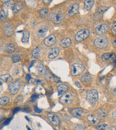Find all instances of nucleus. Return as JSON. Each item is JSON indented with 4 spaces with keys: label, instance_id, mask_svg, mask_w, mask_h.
Returning <instances> with one entry per match:
<instances>
[{
    "label": "nucleus",
    "instance_id": "ddd939ff",
    "mask_svg": "<svg viewBox=\"0 0 116 130\" xmlns=\"http://www.w3.org/2000/svg\"><path fill=\"white\" fill-rule=\"evenodd\" d=\"M56 42V38L54 35L51 34V35H49L48 37H46L44 41H43V43L46 46H52L53 45H54Z\"/></svg>",
    "mask_w": 116,
    "mask_h": 130
},
{
    "label": "nucleus",
    "instance_id": "0eeeda50",
    "mask_svg": "<svg viewBox=\"0 0 116 130\" xmlns=\"http://www.w3.org/2000/svg\"><path fill=\"white\" fill-rule=\"evenodd\" d=\"M21 82L19 81H16L14 82H12L9 85V90L11 94L14 95V94H16L19 92V90L21 89Z\"/></svg>",
    "mask_w": 116,
    "mask_h": 130
},
{
    "label": "nucleus",
    "instance_id": "dca6fc26",
    "mask_svg": "<svg viewBox=\"0 0 116 130\" xmlns=\"http://www.w3.org/2000/svg\"><path fill=\"white\" fill-rule=\"evenodd\" d=\"M71 43L72 41L70 38H64L60 42V45L63 48H66L71 45Z\"/></svg>",
    "mask_w": 116,
    "mask_h": 130
},
{
    "label": "nucleus",
    "instance_id": "8fccbe9b",
    "mask_svg": "<svg viewBox=\"0 0 116 130\" xmlns=\"http://www.w3.org/2000/svg\"><path fill=\"white\" fill-rule=\"evenodd\" d=\"M26 79H27V81H29V79H31V76L29 75V74H26Z\"/></svg>",
    "mask_w": 116,
    "mask_h": 130
},
{
    "label": "nucleus",
    "instance_id": "de8ad7c7",
    "mask_svg": "<svg viewBox=\"0 0 116 130\" xmlns=\"http://www.w3.org/2000/svg\"><path fill=\"white\" fill-rule=\"evenodd\" d=\"M113 46H114L115 48H116V38L113 41Z\"/></svg>",
    "mask_w": 116,
    "mask_h": 130
},
{
    "label": "nucleus",
    "instance_id": "6e6552de",
    "mask_svg": "<svg viewBox=\"0 0 116 130\" xmlns=\"http://www.w3.org/2000/svg\"><path fill=\"white\" fill-rule=\"evenodd\" d=\"M109 30V25L108 24H100L95 27V32L98 35H103L108 32Z\"/></svg>",
    "mask_w": 116,
    "mask_h": 130
},
{
    "label": "nucleus",
    "instance_id": "6ab92c4d",
    "mask_svg": "<svg viewBox=\"0 0 116 130\" xmlns=\"http://www.w3.org/2000/svg\"><path fill=\"white\" fill-rule=\"evenodd\" d=\"M107 9H108V7H100L98 9V11H96V13H95V18L96 20L99 19L101 17V16L103 15V14H104V12H105Z\"/></svg>",
    "mask_w": 116,
    "mask_h": 130
},
{
    "label": "nucleus",
    "instance_id": "bb28decb",
    "mask_svg": "<svg viewBox=\"0 0 116 130\" xmlns=\"http://www.w3.org/2000/svg\"><path fill=\"white\" fill-rule=\"evenodd\" d=\"M4 33L7 36L11 37L14 34V28L11 26H7L4 29Z\"/></svg>",
    "mask_w": 116,
    "mask_h": 130
},
{
    "label": "nucleus",
    "instance_id": "58836bf2",
    "mask_svg": "<svg viewBox=\"0 0 116 130\" xmlns=\"http://www.w3.org/2000/svg\"><path fill=\"white\" fill-rule=\"evenodd\" d=\"M38 97H39V96H38L37 94H33V95H32V96L31 98V102H32V103H33V102L38 98Z\"/></svg>",
    "mask_w": 116,
    "mask_h": 130
},
{
    "label": "nucleus",
    "instance_id": "a878e982",
    "mask_svg": "<svg viewBox=\"0 0 116 130\" xmlns=\"http://www.w3.org/2000/svg\"><path fill=\"white\" fill-rule=\"evenodd\" d=\"M14 50H15V45L14 44L9 43V44H7L6 45V48H5L6 52H7V53H12Z\"/></svg>",
    "mask_w": 116,
    "mask_h": 130
},
{
    "label": "nucleus",
    "instance_id": "9b49d317",
    "mask_svg": "<svg viewBox=\"0 0 116 130\" xmlns=\"http://www.w3.org/2000/svg\"><path fill=\"white\" fill-rule=\"evenodd\" d=\"M48 32V27L46 25H42L39 27L36 31V35L39 38H43L46 36Z\"/></svg>",
    "mask_w": 116,
    "mask_h": 130
},
{
    "label": "nucleus",
    "instance_id": "1a4fd4ad",
    "mask_svg": "<svg viewBox=\"0 0 116 130\" xmlns=\"http://www.w3.org/2000/svg\"><path fill=\"white\" fill-rule=\"evenodd\" d=\"M78 10H79V4L78 3H74L68 7L67 14L68 16H75L78 13Z\"/></svg>",
    "mask_w": 116,
    "mask_h": 130
},
{
    "label": "nucleus",
    "instance_id": "f257e3e1",
    "mask_svg": "<svg viewBox=\"0 0 116 130\" xmlns=\"http://www.w3.org/2000/svg\"><path fill=\"white\" fill-rule=\"evenodd\" d=\"M86 100L91 105L94 106L98 100V92L96 90H91L86 93Z\"/></svg>",
    "mask_w": 116,
    "mask_h": 130
},
{
    "label": "nucleus",
    "instance_id": "09e8293b",
    "mask_svg": "<svg viewBox=\"0 0 116 130\" xmlns=\"http://www.w3.org/2000/svg\"><path fill=\"white\" fill-rule=\"evenodd\" d=\"M109 130H116V126H113V127H110Z\"/></svg>",
    "mask_w": 116,
    "mask_h": 130
},
{
    "label": "nucleus",
    "instance_id": "c85d7f7f",
    "mask_svg": "<svg viewBox=\"0 0 116 130\" xmlns=\"http://www.w3.org/2000/svg\"><path fill=\"white\" fill-rule=\"evenodd\" d=\"M10 102V99L7 96H3L0 98V106H3L7 104Z\"/></svg>",
    "mask_w": 116,
    "mask_h": 130
},
{
    "label": "nucleus",
    "instance_id": "412c9836",
    "mask_svg": "<svg viewBox=\"0 0 116 130\" xmlns=\"http://www.w3.org/2000/svg\"><path fill=\"white\" fill-rule=\"evenodd\" d=\"M41 53H42V49L39 47H37L36 48H34L32 52V55L33 56V57L36 58V59H38L39 58L40 55H41Z\"/></svg>",
    "mask_w": 116,
    "mask_h": 130
},
{
    "label": "nucleus",
    "instance_id": "37998d69",
    "mask_svg": "<svg viewBox=\"0 0 116 130\" xmlns=\"http://www.w3.org/2000/svg\"><path fill=\"white\" fill-rule=\"evenodd\" d=\"M112 117H113V118L115 120H116V110L113 112V113H112Z\"/></svg>",
    "mask_w": 116,
    "mask_h": 130
},
{
    "label": "nucleus",
    "instance_id": "3c124183",
    "mask_svg": "<svg viewBox=\"0 0 116 130\" xmlns=\"http://www.w3.org/2000/svg\"><path fill=\"white\" fill-rule=\"evenodd\" d=\"M3 3H4V4H6V3H7L9 1H10L11 0H1Z\"/></svg>",
    "mask_w": 116,
    "mask_h": 130
},
{
    "label": "nucleus",
    "instance_id": "79ce46f5",
    "mask_svg": "<svg viewBox=\"0 0 116 130\" xmlns=\"http://www.w3.org/2000/svg\"><path fill=\"white\" fill-rule=\"evenodd\" d=\"M51 0H43V2L46 4V5H49Z\"/></svg>",
    "mask_w": 116,
    "mask_h": 130
},
{
    "label": "nucleus",
    "instance_id": "72a5a7b5",
    "mask_svg": "<svg viewBox=\"0 0 116 130\" xmlns=\"http://www.w3.org/2000/svg\"><path fill=\"white\" fill-rule=\"evenodd\" d=\"M107 127H108V124H100V125L96 127V130H105Z\"/></svg>",
    "mask_w": 116,
    "mask_h": 130
},
{
    "label": "nucleus",
    "instance_id": "b1692460",
    "mask_svg": "<svg viewBox=\"0 0 116 130\" xmlns=\"http://www.w3.org/2000/svg\"><path fill=\"white\" fill-rule=\"evenodd\" d=\"M13 78L12 76H11L9 74H3L0 76V81L1 82H9V81H12Z\"/></svg>",
    "mask_w": 116,
    "mask_h": 130
},
{
    "label": "nucleus",
    "instance_id": "cd10ccee",
    "mask_svg": "<svg viewBox=\"0 0 116 130\" xmlns=\"http://www.w3.org/2000/svg\"><path fill=\"white\" fill-rule=\"evenodd\" d=\"M36 72H38V73L42 74L45 72V66L42 63H39L36 67Z\"/></svg>",
    "mask_w": 116,
    "mask_h": 130
},
{
    "label": "nucleus",
    "instance_id": "f704fd0d",
    "mask_svg": "<svg viewBox=\"0 0 116 130\" xmlns=\"http://www.w3.org/2000/svg\"><path fill=\"white\" fill-rule=\"evenodd\" d=\"M85 127L83 124H76L74 127V130H85Z\"/></svg>",
    "mask_w": 116,
    "mask_h": 130
},
{
    "label": "nucleus",
    "instance_id": "5701e85b",
    "mask_svg": "<svg viewBox=\"0 0 116 130\" xmlns=\"http://www.w3.org/2000/svg\"><path fill=\"white\" fill-rule=\"evenodd\" d=\"M67 89H68V87H67V86L66 84H63V83L60 84L58 86V88H57V91H58V96L62 95L63 93H65V92L66 91Z\"/></svg>",
    "mask_w": 116,
    "mask_h": 130
},
{
    "label": "nucleus",
    "instance_id": "4c0bfd02",
    "mask_svg": "<svg viewBox=\"0 0 116 130\" xmlns=\"http://www.w3.org/2000/svg\"><path fill=\"white\" fill-rule=\"evenodd\" d=\"M110 31H111V33L116 35V24H114L112 25L111 27V29H110Z\"/></svg>",
    "mask_w": 116,
    "mask_h": 130
},
{
    "label": "nucleus",
    "instance_id": "c756f323",
    "mask_svg": "<svg viewBox=\"0 0 116 130\" xmlns=\"http://www.w3.org/2000/svg\"><path fill=\"white\" fill-rule=\"evenodd\" d=\"M48 14H49V10H48V8H42L39 11V15L43 18H46V16H48Z\"/></svg>",
    "mask_w": 116,
    "mask_h": 130
},
{
    "label": "nucleus",
    "instance_id": "4468645a",
    "mask_svg": "<svg viewBox=\"0 0 116 130\" xmlns=\"http://www.w3.org/2000/svg\"><path fill=\"white\" fill-rule=\"evenodd\" d=\"M59 53H60V49L58 48V47H53L49 50L48 57L49 59H55V58L58 57Z\"/></svg>",
    "mask_w": 116,
    "mask_h": 130
},
{
    "label": "nucleus",
    "instance_id": "aec40b11",
    "mask_svg": "<svg viewBox=\"0 0 116 130\" xmlns=\"http://www.w3.org/2000/svg\"><path fill=\"white\" fill-rule=\"evenodd\" d=\"M93 5H94L93 0H85L84 1V8L88 11H90L91 10Z\"/></svg>",
    "mask_w": 116,
    "mask_h": 130
},
{
    "label": "nucleus",
    "instance_id": "c03bdc74",
    "mask_svg": "<svg viewBox=\"0 0 116 130\" xmlns=\"http://www.w3.org/2000/svg\"><path fill=\"white\" fill-rule=\"evenodd\" d=\"M21 110V107H16L15 109H14V110H13V114L16 113H17L19 110Z\"/></svg>",
    "mask_w": 116,
    "mask_h": 130
},
{
    "label": "nucleus",
    "instance_id": "20e7f679",
    "mask_svg": "<svg viewBox=\"0 0 116 130\" xmlns=\"http://www.w3.org/2000/svg\"><path fill=\"white\" fill-rule=\"evenodd\" d=\"M74 100V96L71 92H65V93L59 99V102L64 106L69 105Z\"/></svg>",
    "mask_w": 116,
    "mask_h": 130
},
{
    "label": "nucleus",
    "instance_id": "393cba45",
    "mask_svg": "<svg viewBox=\"0 0 116 130\" xmlns=\"http://www.w3.org/2000/svg\"><path fill=\"white\" fill-rule=\"evenodd\" d=\"M29 37H30V33L28 31H24L23 32V35H22V38H21V42L26 43L28 42L29 40Z\"/></svg>",
    "mask_w": 116,
    "mask_h": 130
},
{
    "label": "nucleus",
    "instance_id": "ea45409f",
    "mask_svg": "<svg viewBox=\"0 0 116 130\" xmlns=\"http://www.w3.org/2000/svg\"><path fill=\"white\" fill-rule=\"evenodd\" d=\"M34 111H35V113H42V110L39 109L37 106H35V107H34Z\"/></svg>",
    "mask_w": 116,
    "mask_h": 130
},
{
    "label": "nucleus",
    "instance_id": "f8f14e48",
    "mask_svg": "<svg viewBox=\"0 0 116 130\" xmlns=\"http://www.w3.org/2000/svg\"><path fill=\"white\" fill-rule=\"evenodd\" d=\"M47 117L48 120L54 126H57L60 124V120L59 118L58 117V116L56 114H55L54 113H50L47 114Z\"/></svg>",
    "mask_w": 116,
    "mask_h": 130
},
{
    "label": "nucleus",
    "instance_id": "f3484780",
    "mask_svg": "<svg viewBox=\"0 0 116 130\" xmlns=\"http://www.w3.org/2000/svg\"><path fill=\"white\" fill-rule=\"evenodd\" d=\"M87 120L88 122L91 123L92 124H96L99 122V118L93 114H89L87 116Z\"/></svg>",
    "mask_w": 116,
    "mask_h": 130
},
{
    "label": "nucleus",
    "instance_id": "7ed1b4c3",
    "mask_svg": "<svg viewBox=\"0 0 116 130\" xmlns=\"http://www.w3.org/2000/svg\"><path fill=\"white\" fill-rule=\"evenodd\" d=\"M109 44L108 40L103 36H99L97 37L94 41V45L98 49H105L107 48Z\"/></svg>",
    "mask_w": 116,
    "mask_h": 130
},
{
    "label": "nucleus",
    "instance_id": "423d86ee",
    "mask_svg": "<svg viewBox=\"0 0 116 130\" xmlns=\"http://www.w3.org/2000/svg\"><path fill=\"white\" fill-rule=\"evenodd\" d=\"M85 71V66L81 64H74L71 66V72L73 76H78L83 73Z\"/></svg>",
    "mask_w": 116,
    "mask_h": 130
},
{
    "label": "nucleus",
    "instance_id": "39448f33",
    "mask_svg": "<svg viewBox=\"0 0 116 130\" xmlns=\"http://www.w3.org/2000/svg\"><path fill=\"white\" fill-rule=\"evenodd\" d=\"M90 35V31L88 29H83L77 32L75 35V40L76 42H82L85 40Z\"/></svg>",
    "mask_w": 116,
    "mask_h": 130
},
{
    "label": "nucleus",
    "instance_id": "a211bd4d",
    "mask_svg": "<svg viewBox=\"0 0 116 130\" xmlns=\"http://www.w3.org/2000/svg\"><path fill=\"white\" fill-rule=\"evenodd\" d=\"M22 8H23V4L21 1H17L15 4H14V5L12 7L13 13L14 14H17Z\"/></svg>",
    "mask_w": 116,
    "mask_h": 130
},
{
    "label": "nucleus",
    "instance_id": "9d476101",
    "mask_svg": "<svg viewBox=\"0 0 116 130\" xmlns=\"http://www.w3.org/2000/svg\"><path fill=\"white\" fill-rule=\"evenodd\" d=\"M101 59H103V61L105 62H112L113 61H115L116 59V55L113 52H108V53H104Z\"/></svg>",
    "mask_w": 116,
    "mask_h": 130
},
{
    "label": "nucleus",
    "instance_id": "2eb2a0df",
    "mask_svg": "<svg viewBox=\"0 0 116 130\" xmlns=\"http://www.w3.org/2000/svg\"><path fill=\"white\" fill-rule=\"evenodd\" d=\"M71 114H72V116H74L75 117L80 118L83 116L84 111L81 108H74V109L71 110Z\"/></svg>",
    "mask_w": 116,
    "mask_h": 130
},
{
    "label": "nucleus",
    "instance_id": "4be33fe9",
    "mask_svg": "<svg viewBox=\"0 0 116 130\" xmlns=\"http://www.w3.org/2000/svg\"><path fill=\"white\" fill-rule=\"evenodd\" d=\"M92 79V76L91 73H85L83 74V76L81 77V80L83 83H88L91 81Z\"/></svg>",
    "mask_w": 116,
    "mask_h": 130
},
{
    "label": "nucleus",
    "instance_id": "49530a36",
    "mask_svg": "<svg viewBox=\"0 0 116 130\" xmlns=\"http://www.w3.org/2000/svg\"><path fill=\"white\" fill-rule=\"evenodd\" d=\"M111 92L114 94V95H116V88H113L111 89Z\"/></svg>",
    "mask_w": 116,
    "mask_h": 130
},
{
    "label": "nucleus",
    "instance_id": "7c9ffc66",
    "mask_svg": "<svg viewBox=\"0 0 116 130\" xmlns=\"http://www.w3.org/2000/svg\"><path fill=\"white\" fill-rule=\"evenodd\" d=\"M97 114H98V117L100 118H105L108 114V112L105 110H99Z\"/></svg>",
    "mask_w": 116,
    "mask_h": 130
},
{
    "label": "nucleus",
    "instance_id": "a18cd8bd",
    "mask_svg": "<svg viewBox=\"0 0 116 130\" xmlns=\"http://www.w3.org/2000/svg\"><path fill=\"white\" fill-rule=\"evenodd\" d=\"M11 120V118H9V119H8V120H7L5 122H4V125H7V124H8Z\"/></svg>",
    "mask_w": 116,
    "mask_h": 130
},
{
    "label": "nucleus",
    "instance_id": "f03ea898",
    "mask_svg": "<svg viewBox=\"0 0 116 130\" xmlns=\"http://www.w3.org/2000/svg\"><path fill=\"white\" fill-rule=\"evenodd\" d=\"M65 18L64 14L61 11H55L51 12L49 14V19L54 24H60Z\"/></svg>",
    "mask_w": 116,
    "mask_h": 130
},
{
    "label": "nucleus",
    "instance_id": "a19ab883",
    "mask_svg": "<svg viewBox=\"0 0 116 130\" xmlns=\"http://www.w3.org/2000/svg\"><path fill=\"white\" fill-rule=\"evenodd\" d=\"M75 85L77 86V87H78V88H81L82 87V86H81V84L78 82V81H75Z\"/></svg>",
    "mask_w": 116,
    "mask_h": 130
},
{
    "label": "nucleus",
    "instance_id": "2f4dec72",
    "mask_svg": "<svg viewBox=\"0 0 116 130\" xmlns=\"http://www.w3.org/2000/svg\"><path fill=\"white\" fill-rule=\"evenodd\" d=\"M53 76V75L50 72L49 70H46V72H45V78H46L47 80H51V79H52Z\"/></svg>",
    "mask_w": 116,
    "mask_h": 130
},
{
    "label": "nucleus",
    "instance_id": "e433bc0d",
    "mask_svg": "<svg viewBox=\"0 0 116 130\" xmlns=\"http://www.w3.org/2000/svg\"><path fill=\"white\" fill-rule=\"evenodd\" d=\"M22 100H23V96H19L17 97V98L15 99L14 102H15L16 103H19L22 102Z\"/></svg>",
    "mask_w": 116,
    "mask_h": 130
},
{
    "label": "nucleus",
    "instance_id": "c9c22d12",
    "mask_svg": "<svg viewBox=\"0 0 116 130\" xmlns=\"http://www.w3.org/2000/svg\"><path fill=\"white\" fill-rule=\"evenodd\" d=\"M7 17L6 13L4 10H1L0 11V20H4Z\"/></svg>",
    "mask_w": 116,
    "mask_h": 130
},
{
    "label": "nucleus",
    "instance_id": "473e14b6",
    "mask_svg": "<svg viewBox=\"0 0 116 130\" xmlns=\"http://www.w3.org/2000/svg\"><path fill=\"white\" fill-rule=\"evenodd\" d=\"M11 61L14 62V63H17V62H19L21 61V57H19V55H14L11 57Z\"/></svg>",
    "mask_w": 116,
    "mask_h": 130
}]
</instances>
